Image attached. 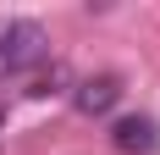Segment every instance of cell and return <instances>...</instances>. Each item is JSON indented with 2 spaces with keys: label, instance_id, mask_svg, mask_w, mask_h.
Instances as JSON below:
<instances>
[{
  "label": "cell",
  "instance_id": "6da1fadb",
  "mask_svg": "<svg viewBox=\"0 0 160 155\" xmlns=\"http://www.w3.org/2000/svg\"><path fill=\"white\" fill-rule=\"evenodd\" d=\"M50 56V33L28 17H11L0 22V78H22Z\"/></svg>",
  "mask_w": 160,
  "mask_h": 155
},
{
  "label": "cell",
  "instance_id": "7a4b0ae2",
  "mask_svg": "<svg viewBox=\"0 0 160 155\" xmlns=\"http://www.w3.org/2000/svg\"><path fill=\"white\" fill-rule=\"evenodd\" d=\"M111 150H122V155H155L160 150V122L155 116H122V122H111Z\"/></svg>",
  "mask_w": 160,
  "mask_h": 155
},
{
  "label": "cell",
  "instance_id": "3957f363",
  "mask_svg": "<svg viewBox=\"0 0 160 155\" xmlns=\"http://www.w3.org/2000/svg\"><path fill=\"white\" fill-rule=\"evenodd\" d=\"M72 100H78L83 116H105V111L122 100V78H116V72H94V78H83V83H78Z\"/></svg>",
  "mask_w": 160,
  "mask_h": 155
}]
</instances>
